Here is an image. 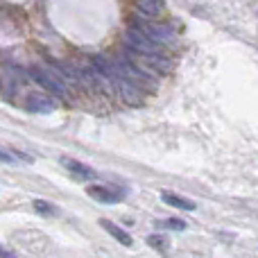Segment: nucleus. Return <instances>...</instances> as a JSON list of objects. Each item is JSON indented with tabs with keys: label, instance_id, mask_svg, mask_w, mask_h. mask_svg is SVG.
Returning <instances> with one entry per match:
<instances>
[{
	"label": "nucleus",
	"instance_id": "obj_11",
	"mask_svg": "<svg viewBox=\"0 0 258 258\" xmlns=\"http://www.w3.org/2000/svg\"><path fill=\"white\" fill-rule=\"evenodd\" d=\"M34 211L36 213H41V215H54L57 213V206L48 204V202H43V200H36L34 202Z\"/></svg>",
	"mask_w": 258,
	"mask_h": 258
},
{
	"label": "nucleus",
	"instance_id": "obj_7",
	"mask_svg": "<svg viewBox=\"0 0 258 258\" xmlns=\"http://www.w3.org/2000/svg\"><path fill=\"white\" fill-rule=\"evenodd\" d=\"M100 227H102L111 238H116V240L120 242L122 247H132V245H134L132 236H129V233H127L122 227H118L116 222H111V220H100Z\"/></svg>",
	"mask_w": 258,
	"mask_h": 258
},
{
	"label": "nucleus",
	"instance_id": "obj_2",
	"mask_svg": "<svg viewBox=\"0 0 258 258\" xmlns=\"http://www.w3.org/2000/svg\"><path fill=\"white\" fill-rule=\"evenodd\" d=\"M125 45L127 50H134V52H141V54H163V45L152 41L145 32H141L134 25H129L125 32Z\"/></svg>",
	"mask_w": 258,
	"mask_h": 258
},
{
	"label": "nucleus",
	"instance_id": "obj_5",
	"mask_svg": "<svg viewBox=\"0 0 258 258\" xmlns=\"http://www.w3.org/2000/svg\"><path fill=\"white\" fill-rule=\"evenodd\" d=\"M86 195H91L95 202H102V204H118V202L125 200L122 192L107 188V186H89L86 188Z\"/></svg>",
	"mask_w": 258,
	"mask_h": 258
},
{
	"label": "nucleus",
	"instance_id": "obj_12",
	"mask_svg": "<svg viewBox=\"0 0 258 258\" xmlns=\"http://www.w3.org/2000/svg\"><path fill=\"white\" fill-rule=\"evenodd\" d=\"M161 227H168V229H177V231H183L186 229V222L183 220H165V222H161Z\"/></svg>",
	"mask_w": 258,
	"mask_h": 258
},
{
	"label": "nucleus",
	"instance_id": "obj_14",
	"mask_svg": "<svg viewBox=\"0 0 258 258\" xmlns=\"http://www.w3.org/2000/svg\"><path fill=\"white\" fill-rule=\"evenodd\" d=\"M0 258H14V256H9V254H3V256H0Z\"/></svg>",
	"mask_w": 258,
	"mask_h": 258
},
{
	"label": "nucleus",
	"instance_id": "obj_3",
	"mask_svg": "<svg viewBox=\"0 0 258 258\" xmlns=\"http://www.w3.org/2000/svg\"><path fill=\"white\" fill-rule=\"evenodd\" d=\"M132 25L138 27L141 32H145L152 41H156L159 45H174L177 36L163 23H154V21H145V18H132Z\"/></svg>",
	"mask_w": 258,
	"mask_h": 258
},
{
	"label": "nucleus",
	"instance_id": "obj_6",
	"mask_svg": "<svg viewBox=\"0 0 258 258\" xmlns=\"http://www.w3.org/2000/svg\"><path fill=\"white\" fill-rule=\"evenodd\" d=\"M61 165H63V168H66L75 179H80V181H91V179H95V172H93V170H91L89 165H84L82 161H77V159L63 156V159H61Z\"/></svg>",
	"mask_w": 258,
	"mask_h": 258
},
{
	"label": "nucleus",
	"instance_id": "obj_1",
	"mask_svg": "<svg viewBox=\"0 0 258 258\" xmlns=\"http://www.w3.org/2000/svg\"><path fill=\"white\" fill-rule=\"evenodd\" d=\"M30 77L39 86H43L50 95H57V98H66V95H68L66 82H63L50 66H32L30 68Z\"/></svg>",
	"mask_w": 258,
	"mask_h": 258
},
{
	"label": "nucleus",
	"instance_id": "obj_9",
	"mask_svg": "<svg viewBox=\"0 0 258 258\" xmlns=\"http://www.w3.org/2000/svg\"><path fill=\"white\" fill-rule=\"evenodd\" d=\"M136 7L143 16H150V18H156L163 14V3L161 0H136Z\"/></svg>",
	"mask_w": 258,
	"mask_h": 258
},
{
	"label": "nucleus",
	"instance_id": "obj_13",
	"mask_svg": "<svg viewBox=\"0 0 258 258\" xmlns=\"http://www.w3.org/2000/svg\"><path fill=\"white\" fill-rule=\"evenodd\" d=\"M16 154L9 150H5V147H0V163H16Z\"/></svg>",
	"mask_w": 258,
	"mask_h": 258
},
{
	"label": "nucleus",
	"instance_id": "obj_10",
	"mask_svg": "<svg viewBox=\"0 0 258 258\" xmlns=\"http://www.w3.org/2000/svg\"><path fill=\"white\" fill-rule=\"evenodd\" d=\"M147 245L156 247V249H161V251H165V249H168V238L161 236V233H152V236H147Z\"/></svg>",
	"mask_w": 258,
	"mask_h": 258
},
{
	"label": "nucleus",
	"instance_id": "obj_15",
	"mask_svg": "<svg viewBox=\"0 0 258 258\" xmlns=\"http://www.w3.org/2000/svg\"><path fill=\"white\" fill-rule=\"evenodd\" d=\"M3 254H5V251H3V247H0V256H3Z\"/></svg>",
	"mask_w": 258,
	"mask_h": 258
},
{
	"label": "nucleus",
	"instance_id": "obj_4",
	"mask_svg": "<svg viewBox=\"0 0 258 258\" xmlns=\"http://www.w3.org/2000/svg\"><path fill=\"white\" fill-rule=\"evenodd\" d=\"M25 107L32 113H52L57 109V102L50 93H30L25 98Z\"/></svg>",
	"mask_w": 258,
	"mask_h": 258
},
{
	"label": "nucleus",
	"instance_id": "obj_8",
	"mask_svg": "<svg viewBox=\"0 0 258 258\" xmlns=\"http://www.w3.org/2000/svg\"><path fill=\"white\" fill-rule=\"evenodd\" d=\"M163 204L172 206V209H181V211H195V202L192 200H186V197L177 195V192H163L161 195Z\"/></svg>",
	"mask_w": 258,
	"mask_h": 258
}]
</instances>
